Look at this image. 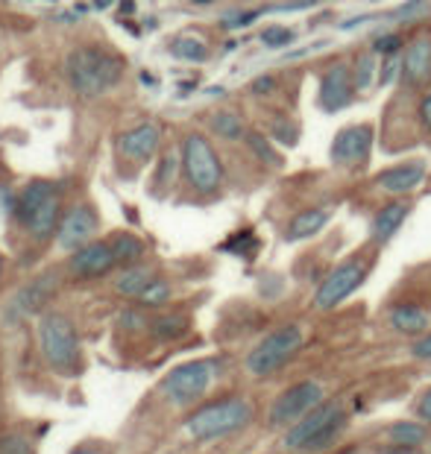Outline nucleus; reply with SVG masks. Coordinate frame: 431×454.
Masks as SVG:
<instances>
[{
    "mask_svg": "<svg viewBox=\"0 0 431 454\" xmlns=\"http://www.w3.org/2000/svg\"><path fill=\"white\" fill-rule=\"evenodd\" d=\"M153 282V273L147 267L141 264H129L123 267L118 278H114V291H118L121 296H129V299H138L144 294V287H147Z\"/></svg>",
    "mask_w": 431,
    "mask_h": 454,
    "instance_id": "22",
    "label": "nucleus"
},
{
    "mask_svg": "<svg viewBox=\"0 0 431 454\" xmlns=\"http://www.w3.org/2000/svg\"><path fill=\"white\" fill-rule=\"evenodd\" d=\"M396 76H402V56L394 53V56H381V65H379V85H390L396 80Z\"/></svg>",
    "mask_w": 431,
    "mask_h": 454,
    "instance_id": "33",
    "label": "nucleus"
},
{
    "mask_svg": "<svg viewBox=\"0 0 431 454\" xmlns=\"http://www.w3.org/2000/svg\"><path fill=\"white\" fill-rule=\"evenodd\" d=\"M182 173L188 185L200 194H215L223 182V164H220L212 141L200 132H188L182 138Z\"/></svg>",
    "mask_w": 431,
    "mask_h": 454,
    "instance_id": "5",
    "label": "nucleus"
},
{
    "mask_svg": "<svg viewBox=\"0 0 431 454\" xmlns=\"http://www.w3.org/2000/svg\"><path fill=\"white\" fill-rule=\"evenodd\" d=\"M352 80H356V89L358 91H367L370 85L379 80V53L376 51L358 53L356 65H352Z\"/></svg>",
    "mask_w": 431,
    "mask_h": 454,
    "instance_id": "25",
    "label": "nucleus"
},
{
    "mask_svg": "<svg viewBox=\"0 0 431 454\" xmlns=\"http://www.w3.org/2000/svg\"><path fill=\"white\" fill-rule=\"evenodd\" d=\"M402 82L411 85V89H423L431 82V35H417L405 44Z\"/></svg>",
    "mask_w": 431,
    "mask_h": 454,
    "instance_id": "15",
    "label": "nucleus"
},
{
    "mask_svg": "<svg viewBox=\"0 0 431 454\" xmlns=\"http://www.w3.org/2000/svg\"><path fill=\"white\" fill-rule=\"evenodd\" d=\"M94 9H109L112 6V0H91Z\"/></svg>",
    "mask_w": 431,
    "mask_h": 454,
    "instance_id": "45",
    "label": "nucleus"
},
{
    "mask_svg": "<svg viewBox=\"0 0 431 454\" xmlns=\"http://www.w3.org/2000/svg\"><path fill=\"white\" fill-rule=\"evenodd\" d=\"M408 215H411V206L402 200H394V202H388V206H381L376 211V217H372V226H370L372 244H388V240L399 231V226L405 223Z\"/></svg>",
    "mask_w": 431,
    "mask_h": 454,
    "instance_id": "18",
    "label": "nucleus"
},
{
    "mask_svg": "<svg viewBox=\"0 0 431 454\" xmlns=\"http://www.w3.org/2000/svg\"><path fill=\"white\" fill-rule=\"evenodd\" d=\"M223 249H226V253H235V255H244L247 258V255H253L255 249H258V240H255L253 231L247 229V231H238L235 238H229L226 244H223Z\"/></svg>",
    "mask_w": 431,
    "mask_h": 454,
    "instance_id": "30",
    "label": "nucleus"
},
{
    "mask_svg": "<svg viewBox=\"0 0 431 454\" xmlns=\"http://www.w3.org/2000/svg\"><path fill=\"white\" fill-rule=\"evenodd\" d=\"M255 417V408L250 399L244 395H229V399H220L212 404H203L200 411H194L185 419V431L188 437L194 440H217V437H229V434L247 428Z\"/></svg>",
    "mask_w": 431,
    "mask_h": 454,
    "instance_id": "3",
    "label": "nucleus"
},
{
    "mask_svg": "<svg viewBox=\"0 0 431 454\" xmlns=\"http://www.w3.org/2000/svg\"><path fill=\"white\" fill-rule=\"evenodd\" d=\"M388 440L394 442V446H408V449H419L423 442L428 440V428L423 422H394L388 428Z\"/></svg>",
    "mask_w": 431,
    "mask_h": 454,
    "instance_id": "23",
    "label": "nucleus"
},
{
    "mask_svg": "<svg viewBox=\"0 0 431 454\" xmlns=\"http://www.w3.org/2000/svg\"><path fill=\"white\" fill-rule=\"evenodd\" d=\"M15 217L33 238H51L62 223L59 188L53 182L35 179L15 197Z\"/></svg>",
    "mask_w": 431,
    "mask_h": 454,
    "instance_id": "4",
    "label": "nucleus"
},
{
    "mask_svg": "<svg viewBox=\"0 0 431 454\" xmlns=\"http://www.w3.org/2000/svg\"><path fill=\"white\" fill-rule=\"evenodd\" d=\"M0 276H4V258H0Z\"/></svg>",
    "mask_w": 431,
    "mask_h": 454,
    "instance_id": "47",
    "label": "nucleus"
},
{
    "mask_svg": "<svg viewBox=\"0 0 431 454\" xmlns=\"http://www.w3.org/2000/svg\"><path fill=\"white\" fill-rule=\"evenodd\" d=\"M161 141V129L156 123H141L136 129H127L118 138V153L129 161H147L156 156Z\"/></svg>",
    "mask_w": 431,
    "mask_h": 454,
    "instance_id": "16",
    "label": "nucleus"
},
{
    "mask_svg": "<svg viewBox=\"0 0 431 454\" xmlns=\"http://www.w3.org/2000/svg\"><path fill=\"white\" fill-rule=\"evenodd\" d=\"M247 144H250L253 153H255V156L262 159V161L273 164V168H279V164H282V156L270 147V141H267L262 132H250V135H247Z\"/></svg>",
    "mask_w": 431,
    "mask_h": 454,
    "instance_id": "29",
    "label": "nucleus"
},
{
    "mask_svg": "<svg viewBox=\"0 0 431 454\" xmlns=\"http://www.w3.org/2000/svg\"><path fill=\"white\" fill-rule=\"evenodd\" d=\"M347 425H349V417L338 399L320 402L317 408L309 411L300 422H294L291 428L285 431L282 446L287 451H325L341 440Z\"/></svg>",
    "mask_w": 431,
    "mask_h": 454,
    "instance_id": "2",
    "label": "nucleus"
},
{
    "mask_svg": "<svg viewBox=\"0 0 431 454\" xmlns=\"http://www.w3.org/2000/svg\"><path fill=\"white\" fill-rule=\"evenodd\" d=\"M68 267L76 278H98L106 276L112 267H118V255H114L112 240H91L82 249H76Z\"/></svg>",
    "mask_w": 431,
    "mask_h": 454,
    "instance_id": "14",
    "label": "nucleus"
},
{
    "mask_svg": "<svg viewBox=\"0 0 431 454\" xmlns=\"http://www.w3.org/2000/svg\"><path fill=\"white\" fill-rule=\"evenodd\" d=\"M71 454H98V451H94V449H85V446H80V449H74Z\"/></svg>",
    "mask_w": 431,
    "mask_h": 454,
    "instance_id": "46",
    "label": "nucleus"
},
{
    "mask_svg": "<svg viewBox=\"0 0 431 454\" xmlns=\"http://www.w3.org/2000/svg\"><path fill=\"white\" fill-rule=\"evenodd\" d=\"M98 226H100V220H98V215H94V208L74 206L68 215L62 217L59 231H56V240H59L62 249L76 253V249H82L85 244H91L94 235H98Z\"/></svg>",
    "mask_w": 431,
    "mask_h": 454,
    "instance_id": "12",
    "label": "nucleus"
},
{
    "mask_svg": "<svg viewBox=\"0 0 431 454\" xmlns=\"http://www.w3.org/2000/svg\"><path fill=\"white\" fill-rule=\"evenodd\" d=\"M419 121H423V127L431 132V91L423 98V103H419Z\"/></svg>",
    "mask_w": 431,
    "mask_h": 454,
    "instance_id": "40",
    "label": "nucleus"
},
{
    "mask_svg": "<svg viewBox=\"0 0 431 454\" xmlns=\"http://www.w3.org/2000/svg\"><path fill=\"white\" fill-rule=\"evenodd\" d=\"M150 332H153V337H159V340H174V337L185 334V317L165 314V317H159V320L150 323Z\"/></svg>",
    "mask_w": 431,
    "mask_h": 454,
    "instance_id": "28",
    "label": "nucleus"
},
{
    "mask_svg": "<svg viewBox=\"0 0 431 454\" xmlns=\"http://www.w3.org/2000/svg\"><path fill=\"white\" fill-rule=\"evenodd\" d=\"M426 179V161H402L396 168L385 170L381 176L376 179V185L388 194H411L414 188L423 185Z\"/></svg>",
    "mask_w": 431,
    "mask_h": 454,
    "instance_id": "17",
    "label": "nucleus"
},
{
    "mask_svg": "<svg viewBox=\"0 0 431 454\" xmlns=\"http://www.w3.org/2000/svg\"><path fill=\"white\" fill-rule=\"evenodd\" d=\"M38 337H42V352L47 364L59 372H74L76 361H80V340L68 317L62 314H44L42 325H38Z\"/></svg>",
    "mask_w": 431,
    "mask_h": 454,
    "instance_id": "7",
    "label": "nucleus"
},
{
    "mask_svg": "<svg viewBox=\"0 0 431 454\" xmlns=\"http://www.w3.org/2000/svg\"><path fill=\"white\" fill-rule=\"evenodd\" d=\"M314 4H320V0H291L285 6H273V12H279V9H311Z\"/></svg>",
    "mask_w": 431,
    "mask_h": 454,
    "instance_id": "42",
    "label": "nucleus"
},
{
    "mask_svg": "<svg viewBox=\"0 0 431 454\" xmlns=\"http://www.w3.org/2000/svg\"><path fill=\"white\" fill-rule=\"evenodd\" d=\"M56 291V276H42V278H35V282H30L24 287L21 294H18L12 299V305H15V311H21V314H33L38 311L47 299L53 296Z\"/></svg>",
    "mask_w": 431,
    "mask_h": 454,
    "instance_id": "20",
    "label": "nucleus"
},
{
    "mask_svg": "<svg viewBox=\"0 0 431 454\" xmlns=\"http://www.w3.org/2000/svg\"><path fill=\"white\" fill-rule=\"evenodd\" d=\"M364 278H367V261L358 255L343 261L320 282L317 294H314V308L317 311H332L334 305H341L343 299L358 291Z\"/></svg>",
    "mask_w": 431,
    "mask_h": 454,
    "instance_id": "10",
    "label": "nucleus"
},
{
    "mask_svg": "<svg viewBox=\"0 0 431 454\" xmlns=\"http://www.w3.org/2000/svg\"><path fill=\"white\" fill-rule=\"evenodd\" d=\"M372 147V127L361 123V127H347L334 135L332 141V161L338 168H358L367 161Z\"/></svg>",
    "mask_w": 431,
    "mask_h": 454,
    "instance_id": "13",
    "label": "nucleus"
},
{
    "mask_svg": "<svg viewBox=\"0 0 431 454\" xmlns=\"http://www.w3.org/2000/svg\"><path fill=\"white\" fill-rule=\"evenodd\" d=\"M276 89V80L270 74H264V76H258V80L253 82V94H270Z\"/></svg>",
    "mask_w": 431,
    "mask_h": 454,
    "instance_id": "39",
    "label": "nucleus"
},
{
    "mask_svg": "<svg viewBox=\"0 0 431 454\" xmlns=\"http://www.w3.org/2000/svg\"><path fill=\"white\" fill-rule=\"evenodd\" d=\"M417 417L423 419V422H431V387L419 395V402H417Z\"/></svg>",
    "mask_w": 431,
    "mask_h": 454,
    "instance_id": "38",
    "label": "nucleus"
},
{
    "mask_svg": "<svg viewBox=\"0 0 431 454\" xmlns=\"http://www.w3.org/2000/svg\"><path fill=\"white\" fill-rule=\"evenodd\" d=\"M123 67V56L106 47H76L65 62V76L80 98H100L121 82Z\"/></svg>",
    "mask_w": 431,
    "mask_h": 454,
    "instance_id": "1",
    "label": "nucleus"
},
{
    "mask_svg": "<svg viewBox=\"0 0 431 454\" xmlns=\"http://www.w3.org/2000/svg\"><path fill=\"white\" fill-rule=\"evenodd\" d=\"M121 12H123V15H132V12H136V0H121Z\"/></svg>",
    "mask_w": 431,
    "mask_h": 454,
    "instance_id": "44",
    "label": "nucleus"
},
{
    "mask_svg": "<svg viewBox=\"0 0 431 454\" xmlns=\"http://www.w3.org/2000/svg\"><path fill=\"white\" fill-rule=\"evenodd\" d=\"M170 56H174V59H182V62L203 65L208 59V47L194 35H179L170 42Z\"/></svg>",
    "mask_w": 431,
    "mask_h": 454,
    "instance_id": "24",
    "label": "nucleus"
},
{
    "mask_svg": "<svg viewBox=\"0 0 431 454\" xmlns=\"http://www.w3.org/2000/svg\"><path fill=\"white\" fill-rule=\"evenodd\" d=\"M114 255H118V264H136V261L144 255V244L136 235H114L112 238Z\"/></svg>",
    "mask_w": 431,
    "mask_h": 454,
    "instance_id": "27",
    "label": "nucleus"
},
{
    "mask_svg": "<svg viewBox=\"0 0 431 454\" xmlns=\"http://www.w3.org/2000/svg\"><path fill=\"white\" fill-rule=\"evenodd\" d=\"M325 223H329V211L325 208H305V211H300V215L291 217V223H287V229H285V240L314 238Z\"/></svg>",
    "mask_w": 431,
    "mask_h": 454,
    "instance_id": "21",
    "label": "nucleus"
},
{
    "mask_svg": "<svg viewBox=\"0 0 431 454\" xmlns=\"http://www.w3.org/2000/svg\"><path fill=\"white\" fill-rule=\"evenodd\" d=\"M220 366L212 357H203V361H188L176 366L174 372L161 381V393H165L168 402L174 404H191L197 402L200 395H206L208 387L217 381Z\"/></svg>",
    "mask_w": 431,
    "mask_h": 454,
    "instance_id": "8",
    "label": "nucleus"
},
{
    "mask_svg": "<svg viewBox=\"0 0 431 454\" xmlns=\"http://www.w3.org/2000/svg\"><path fill=\"white\" fill-rule=\"evenodd\" d=\"M356 80H352V67L347 62H334L332 67H325L323 80H320V106L325 112H341L347 109L356 98Z\"/></svg>",
    "mask_w": 431,
    "mask_h": 454,
    "instance_id": "11",
    "label": "nucleus"
},
{
    "mask_svg": "<svg viewBox=\"0 0 431 454\" xmlns=\"http://www.w3.org/2000/svg\"><path fill=\"white\" fill-rule=\"evenodd\" d=\"M411 355L419 357V361H431V332L419 334L414 343H411Z\"/></svg>",
    "mask_w": 431,
    "mask_h": 454,
    "instance_id": "36",
    "label": "nucleus"
},
{
    "mask_svg": "<svg viewBox=\"0 0 431 454\" xmlns=\"http://www.w3.org/2000/svg\"><path fill=\"white\" fill-rule=\"evenodd\" d=\"M0 454H33V446L24 434L9 431V434H0Z\"/></svg>",
    "mask_w": 431,
    "mask_h": 454,
    "instance_id": "32",
    "label": "nucleus"
},
{
    "mask_svg": "<svg viewBox=\"0 0 431 454\" xmlns=\"http://www.w3.org/2000/svg\"><path fill=\"white\" fill-rule=\"evenodd\" d=\"M423 6H428V0H408L405 6H399V9H396L394 18H414Z\"/></svg>",
    "mask_w": 431,
    "mask_h": 454,
    "instance_id": "37",
    "label": "nucleus"
},
{
    "mask_svg": "<svg viewBox=\"0 0 431 454\" xmlns=\"http://www.w3.org/2000/svg\"><path fill=\"white\" fill-rule=\"evenodd\" d=\"M294 42V30H287V27H267L262 33V44L267 47H287Z\"/></svg>",
    "mask_w": 431,
    "mask_h": 454,
    "instance_id": "34",
    "label": "nucleus"
},
{
    "mask_svg": "<svg viewBox=\"0 0 431 454\" xmlns=\"http://www.w3.org/2000/svg\"><path fill=\"white\" fill-rule=\"evenodd\" d=\"M194 4H208V0H194Z\"/></svg>",
    "mask_w": 431,
    "mask_h": 454,
    "instance_id": "48",
    "label": "nucleus"
},
{
    "mask_svg": "<svg viewBox=\"0 0 431 454\" xmlns=\"http://www.w3.org/2000/svg\"><path fill=\"white\" fill-rule=\"evenodd\" d=\"M302 349V328L300 325H279L270 334H264L255 343V349L247 355V370L258 379L273 375L276 370L291 361V357Z\"/></svg>",
    "mask_w": 431,
    "mask_h": 454,
    "instance_id": "6",
    "label": "nucleus"
},
{
    "mask_svg": "<svg viewBox=\"0 0 431 454\" xmlns=\"http://www.w3.org/2000/svg\"><path fill=\"white\" fill-rule=\"evenodd\" d=\"M388 323H390V328H396L399 334H426V328L431 323V314L423 305L399 302V305L390 308Z\"/></svg>",
    "mask_w": 431,
    "mask_h": 454,
    "instance_id": "19",
    "label": "nucleus"
},
{
    "mask_svg": "<svg viewBox=\"0 0 431 454\" xmlns=\"http://www.w3.org/2000/svg\"><path fill=\"white\" fill-rule=\"evenodd\" d=\"M320 402H325L320 381H314V379L296 381L287 390L279 393V399L273 402L267 422H270V428H291L294 422H300L305 413L317 408Z\"/></svg>",
    "mask_w": 431,
    "mask_h": 454,
    "instance_id": "9",
    "label": "nucleus"
},
{
    "mask_svg": "<svg viewBox=\"0 0 431 454\" xmlns=\"http://www.w3.org/2000/svg\"><path fill=\"white\" fill-rule=\"evenodd\" d=\"M381 454H417V449H408V446H388Z\"/></svg>",
    "mask_w": 431,
    "mask_h": 454,
    "instance_id": "43",
    "label": "nucleus"
},
{
    "mask_svg": "<svg viewBox=\"0 0 431 454\" xmlns=\"http://www.w3.org/2000/svg\"><path fill=\"white\" fill-rule=\"evenodd\" d=\"M208 123H212V132L226 141H238L244 135V121L238 118L235 112H217V114H212Z\"/></svg>",
    "mask_w": 431,
    "mask_h": 454,
    "instance_id": "26",
    "label": "nucleus"
},
{
    "mask_svg": "<svg viewBox=\"0 0 431 454\" xmlns=\"http://www.w3.org/2000/svg\"><path fill=\"white\" fill-rule=\"evenodd\" d=\"M174 168H176V156L170 153V156H165V161H161V170H159V179L168 182L170 176H174Z\"/></svg>",
    "mask_w": 431,
    "mask_h": 454,
    "instance_id": "41",
    "label": "nucleus"
},
{
    "mask_svg": "<svg viewBox=\"0 0 431 454\" xmlns=\"http://www.w3.org/2000/svg\"><path fill=\"white\" fill-rule=\"evenodd\" d=\"M402 47H405V38H402V35H381V38H376L372 51H376L379 56H394V53L402 51Z\"/></svg>",
    "mask_w": 431,
    "mask_h": 454,
    "instance_id": "35",
    "label": "nucleus"
},
{
    "mask_svg": "<svg viewBox=\"0 0 431 454\" xmlns=\"http://www.w3.org/2000/svg\"><path fill=\"white\" fill-rule=\"evenodd\" d=\"M170 299V285L161 282V278H153V282L144 287V294L138 296L141 305H165Z\"/></svg>",
    "mask_w": 431,
    "mask_h": 454,
    "instance_id": "31",
    "label": "nucleus"
}]
</instances>
